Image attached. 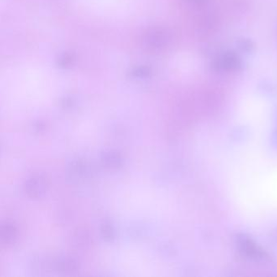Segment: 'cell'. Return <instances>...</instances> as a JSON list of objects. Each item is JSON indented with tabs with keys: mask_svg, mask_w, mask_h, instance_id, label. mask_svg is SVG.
<instances>
[{
	"mask_svg": "<svg viewBox=\"0 0 277 277\" xmlns=\"http://www.w3.org/2000/svg\"><path fill=\"white\" fill-rule=\"evenodd\" d=\"M169 40V33L164 28H151L142 37V45L147 50L156 51L167 47Z\"/></svg>",
	"mask_w": 277,
	"mask_h": 277,
	"instance_id": "obj_1",
	"label": "cell"
},
{
	"mask_svg": "<svg viewBox=\"0 0 277 277\" xmlns=\"http://www.w3.org/2000/svg\"><path fill=\"white\" fill-rule=\"evenodd\" d=\"M237 245L240 252L247 258L256 261H263L268 258L265 251L247 235H238Z\"/></svg>",
	"mask_w": 277,
	"mask_h": 277,
	"instance_id": "obj_2",
	"label": "cell"
},
{
	"mask_svg": "<svg viewBox=\"0 0 277 277\" xmlns=\"http://www.w3.org/2000/svg\"><path fill=\"white\" fill-rule=\"evenodd\" d=\"M240 66H241V60L239 57L232 52L226 53L222 55L216 61L215 65L217 70H226V71L237 70Z\"/></svg>",
	"mask_w": 277,
	"mask_h": 277,
	"instance_id": "obj_3",
	"label": "cell"
},
{
	"mask_svg": "<svg viewBox=\"0 0 277 277\" xmlns=\"http://www.w3.org/2000/svg\"><path fill=\"white\" fill-rule=\"evenodd\" d=\"M151 69L148 66H139L133 69L131 75L136 78H147L151 75Z\"/></svg>",
	"mask_w": 277,
	"mask_h": 277,
	"instance_id": "obj_4",
	"label": "cell"
},
{
	"mask_svg": "<svg viewBox=\"0 0 277 277\" xmlns=\"http://www.w3.org/2000/svg\"><path fill=\"white\" fill-rule=\"evenodd\" d=\"M74 55L69 54V53H64V54L59 56L58 61H57V64L60 68L66 69V68L71 66L73 63H74Z\"/></svg>",
	"mask_w": 277,
	"mask_h": 277,
	"instance_id": "obj_5",
	"label": "cell"
},
{
	"mask_svg": "<svg viewBox=\"0 0 277 277\" xmlns=\"http://www.w3.org/2000/svg\"><path fill=\"white\" fill-rule=\"evenodd\" d=\"M241 47H242V49L244 50H250L251 49V43H250L249 41H242V43H241Z\"/></svg>",
	"mask_w": 277,
	"mask_h": 277,
	"instance_id": "obj_6",
	"label": "cell"
},
{
	"mask_svg": "<svg viewBox=\"0 0 277 277\" xmlns=\"http://www.w3.org/2000/svg\"><path fill=\"white\" fill-rule=\"evenodd\" d=\"M188 1L191 2V3H194V4L201 5L203 4L206 0H188Z\"/></svg>",
	"mask_w": 277,
	"mask_h": 277,
	"instance_id": "obj_7",
	"label": "cell"
}]
</instances>
